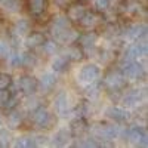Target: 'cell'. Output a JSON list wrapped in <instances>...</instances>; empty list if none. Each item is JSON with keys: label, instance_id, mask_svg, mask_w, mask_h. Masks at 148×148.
Listing matches in <instances>:
<instances>
[{"label": "cell", "instance_id": "obj_21", "mask_svg": "<svg viewBox=\"0 0 148 148\" xmlns=\"http://www.w3.org/2000/svg\"><path fill=\"white\" fill-rule=\"evenodd\" d=\"M28 10L33 16H39L47 8V0H27Z\"/></svg>", "mask_w": 148, "mask_h": 148}, {"label": "cell", "instance_id": "obj_19", "mask_svg": "<svg viewBox=\"0 0 148 148\" xmlns=\"http://www.w3.org/2000/svg\"><path fill=\"white\" fill-rule=\"evenodd\" d=\"M98 42V34L96 33H83V34H79V39L76 43H79L83 49H89V47H93Z\"/></svg>", "mask_w": 148, "mask_h": 148}, {"label": "cell", "instance_id": "obj_34", "mask_svg": "<svg viewBox=\"0 0 148 148\" xmlns=\"http://www.w3.org/2000/svg\"><path fill=\"white\" fill-rule=\"evenodd\" d=\"M12 76L8 73H0V89H9L12 86Z\"/></svg>", "mask_w": 148, "mask_h": 148}, {"label": "cell", "instance_id": "obj_26", "mask_svg": "<svg viewBox=\"0 0 148 148\" xmlns=\"http://www.w3.org/2000/svg\"><path fill=\"white\" fill-rule=\"evenodd\" d=\"M21 65L25 67V68H34L37 65V56L31 52H22Z\"/></svg>", "mask_w": 148, "mask_h": 148}, {"label": "cell", "instance_id": "obj_22", "mask_svg": "<svg viewBox=\"0 0 148 148\" xmlns=\"http://www.w3.org/2000/svg\"><path fill=\"white\" fill-rule=\"evenodd\" d=\"M30 30H31V24H30V21L25 19V18H21V19L15 21L14 28H12L14 34H15V36H19V37L27 36V34L30 33Z\"/></svg>", "mask_w": 148, "mask_h": 148}, {"label": "cell", "instance_id": "obj_17", "mask_svg": "<svg viewBox=\"0 0 148 148\" xmlns=\"http://www.w3.org/2000/svg\"><path fill=\"white\" fill-rule=\"evenodd\" d=\"M86 6L83 3H76V5H71L67 10V16L71 22H79L82 19V16L86 14Z\"/></svg>", "mask_w": 148, "mask_h": 148}, {"label": "cell", "instance_id": "obj_9", "mask_svg": "<svg viewBox=\"0 0 148 148\" xmlns=\"http://www.w3.org/2000/svg\"><path fill=\"white\" fill-rule=\"evenodd\" d=\"M105 116L110 120H114L117 123H125L130 119V111L126 107H120V105H110L105 110Z\"/></svg>", "mask_w": 148, "mask_h": 148}, {"label": "cell", "instance_id": "obj_8", "mask_svg": "<svg viewBox=\"0 0 148 148\" xmlns=\"http://www.w3.org/2000/svg\"><path fill=\"white\" fill-rule=\"evenodd\" d=\"M18 89L22 95H36V92L39 90V80L33 76H21L18 80Z\"/></svg>", "mask_w": 148, "mask_h": 148}, {"label": "cell", "instance_id": "obj_18", "mask_svg": "<svg viewBox=\"0 0 148 148\" xmlns=\"http://www.w3.org/2000/svg\"><path fill=\"white\" fill-rule=\"evenodd\" d=\"M22 114H21V111L14 108V110H9V114H8V127L12 129V130H16L21 127L22 125Z\"/></svg>", "mask_w": 148, "mask_h": 148}, {"label": "cell", "instance_id": "obj_4", "mask_svg": "<svg viewBox=\"0 0 148 148\" xmlns=\"http://www.w3.org/2000/svg\"><path fill=\"white\" fill-rule=\"evenodd\" d=\"M31 120L36 126H39L42 129H47L52 126V116L49 113V110L43 105H39L31 111Z\"/></svg>", "mask_w": 148, "mask_h": 148}, {"label": "cell", "instance_id": "obj_36", "mask_svg": "<svg viewBox=\"0 0 148 148\" xmlns=\"http://www.w3.org/2000/svg\"><path fill=\"white\" fill-rule=\"evenodd\" d=\"M12 51V46L6 40H0V58H8Z\"/></svg>", "mask_w": 148, "mask_h": 148}, {"label": "cell", "instance_id": "obj_31", "mask_svg": "<svg viewBox=\"0 0 148 148\" xmlns=\"http://www.w3.org/2000/svg\"><path fill=\"white\" fill-rule=\"evenodd\" d=\"M39 105H40V101H39V98H36L34 95H27V98L24 99V107H25L28 111H33Z\"/></svg>", "mask_w": 148, "mask_h": 148}, {"label": "cell", "instance_id": "obj_7", "mask_svg": "<svg viewBox=\"0 0 148 148\" xmlns=\"http://www.w3.org/2000/svg\"><path fill=\"white\" fill-rule=\"evenodd\" d=\"M120 34L126 42H130V43L136 42V40L147 36V25L145 24H132V25H129L127 28L123 30Z\"/></svg>", "mask_w": 148, "mask_h": 148}, {"label": "cell", "instance_id": "obj_5", "mask_svg": "<svg viewBox=\"0 0 148 148\" xmlns=\"http://www.w3.org/2000/svg\"><path fill=\"white\" fill-rule=\"evenodd\" d=\"M52 37H53V40L58 43V45H73V43H76L77 39H79V31H76L74 28L71 27H67V28H62V30H58L55 33H51Z\"/></svg>", "mask_w": 148, "mask_h": 148}, {"label": "cell", "instance_id": "obj_11", "mask_svg": "<svg viewBox=\"0 0 148 148\" xmlns=\"http://www.w3.org/2000/svg\"><path fill=\"white\" fill-rule=\"evenodd\" d=\"M102 19H104V16L98 15L96 12H88L86 10V14L82 16V19L77 24H80L82 28L88 30V31H92V30H95L98 25H99Z\"/></svg>", "mask_w": 148, "mask_h": 148}, {"label": "cell", "instance_id": "obj_28", "mask_svg": "<svg viewBox=\"0 0 148 148\" xmlns=\"http://www.w3.org/2000/svg\"><path fill=\"white\" fill-rule=\"evenodd\" d=\"M0 6L8 12H18L19 10V0H0Z\"/></svg>", "mask_w": 148, "mask_h": 148}, {"label": "cell", "instance_id": "obj_15", "mask_svg": "<svg viewBox=\"0 0 148 148\" xmlns=\"http://www.w3.org/2000/svg\"><path fill=\"white\" fill-rule=\"evenodd\" d=\"M37 80H39V88H43L45 90H51L52 88H55V84L58 82L55 71H45Z\"/></svg>", "mask_w": 148, "mask_h": 148}, {"label": "cell", "instance_id": "obj_3", "mask_svg": "<svg viewBox=\"0 0 148 148\" xmlns=\"http://www.w3.org/2000/svg\"><path fill=\"white\" fill-rule=\"evenodd\" d=\"M120 71L127 82H138L145 71L144 65L136 61H127V62H120Z\"/></svg>", "mask_w": 148, "mask_h": 148}, {"label": "cell", "instance_id": "obj_12", "mask_svg": "<svg viewBox=\"0 0 148 148\" xmlns=\"http://www.w3.org/2000/svg\"><path fill=\"white\" fill-rule=\"evenodd\" d=\"M68 129H70V132H71L73 136L79 138V136H82L86 130H88V121H86V119H84L83 116H77L76 119L71 120Z\"/></svg>", "mask_w": 148, "mask_h": 148}, {"label": "cell", "instance_id": "obj_24", "mask_svg": "<svg viewBox=\"0 0 148 148\" xmlns=\"http://www.w3.org/2000/svg\"><path fill=\"white\" fill-rule=\"evenodd\" d=\"M73 138V135H71V132H70V129L68 127H62V129H59L58 132H56V135H55V141H53V144L55 145H59V147H62V145H67L68 142H70V139Z\"/></svg>", "mask_w": 148, "mask_h": 148}, {"label": "cell", "instance_id": "obj_33", "mask_svg": "<svg viewBox=\"0 0 148 148\" xmlns=\"http://www.w3.org/2000/svg\"><path fill=\"white\" fill-rule=\"evenodd\" d=\"M99 95V88H98V82L92 83V84H88L86 86V96L89 99H95V98Z\"/></svg>", "mask_w": 148, "mask_h": 148}, {"label": "cell", "instance_id": "obj_32", "mask_svg": "<svg viewBox=\"0 0 148 148\" xmlns=\"http://www.w3.org/2000/svg\"><path fill=\"white\" fill-rule=\"evenodd\" d=\"M12 142V136H10V132L8 129H2L0 127V147L5 148V147H9Z\"/></svg>", "mask_w": 148, "mask_h": 148}, {"label": "cell", "instance_id": "obj_14", "mask_svg": "<svg viewBox=\"0 0 148 148\" xmlns=\"http://www.w3.org/2000/svg\"><path fill=\"white\" fill-rule=\"evenodd\" d=\"M141 96H142V93H141V90H138V89H133V90H129V92H126L125 95L121 96V104H123V107H129V108H132V107H136V105H139L141 104Z\"/></svg>", "mask_w": 148, "mask_h": 148}, {"label": "cell", "instance_id": "obj_37", "mask_svg": "<svg viewBox=\"0 0 148 148\" xmlns=\"http://www.w3.org/2000/svg\"><path fill=\"white\" fill-rule=\"evenodd\" d=\"M101 59H102L104 64H110L111 61L114 59V52L110 51V49H108V51H104V52L101 53Z\"/></svg>", "mask_w": 148, "mask_h": 148}, {"label": "cell", "instance_id": "obj_27", "mask_svg": "<svg viewBox=\"0 0 148 148\" xmlns=\"http://www.w3.org/2000/svg\"><path fill=\"white\" fill-rule=\"evenodd\" d=\"M40 47H43L45 55H51V56H53V55L58 52L59 45H58L55 40H45V42H43V45H42Z\"/></svg>", "mask_w": 148, "mask_h": 148}, {"label": "cell", "instance_id": "obj_10", "mask_svg": "<svg viewBox=\"0 0 148 148\" xmlns=\"http://www.w3.org/2000/svg\"><path fill=\"white\" fill-rule=\"evenodd\" d=\"M53 105H55V110L58 111V114L61 117H67V114L73 111L71 110V102H70V95L67 92L58 93L56 98H55Z\"/></svg>", "mask_w": 148, "mask_h": 148}, {"label": "cell", "instance_id": "obj_20", "mask_svg": "<svg viewBox=\"0 0 148 148\" xmlns=\"http://www.w3.org/2000/svg\"><path fill=\"white\" fill-rule=\"evenodd\" d=\"M46 40V37H45V34H42V33H30V34H27V37H25V46L28 47V49H37V47H40L42 45H43V42Z\"/></svg>", "mask_w": 148, "mask_h": 148}, {"label": "cell", "instance_id": "obj_30", "mask_svg": "<svg viewBox=\"0 0 148 148\" xmlns=\"http://www.w3.org/2000/svg\"><path fill=\"white\" fill-rule=\"evenodd\" d=\"M18 104H19V95H18L16 92H10L8 101H6L5 105H3V108H6V110H14V108L18 107Z\"/></svg>", "mask_w": 148, "mask_h": 148}, {"label": "cell", "instance_id": "obj_35", "mask_svg": "<svg viewBox=\"0 0 148 148\" xmlns=\"http://www.w3.org/2000/svg\"><path fill=\"white\" fill-rule=\"evenodd\" d=\"M93 6L98 12L104 14V12L111 6V0H93Z\"/></svg>", "mask_w": 148, "mask_h": 148}, {"label": "cell", "instance_id": "obj_39", "mask_svg": "<svg viewBox=\"0 0 148 148\" xmlns=\"http://www.w3.org/2000/svg\"><path fill=\"white\" fill-rule=\"evenodd\" d=\"M2 125H3V121H2V119H0V127H2Z\"/></svg>", "mask_w": 148, "mask_h": 148}, {"label": "cell", "instance_id": "obj_6", "mask_svg": "<svg viewBox=\"0 0 148 148\" xmlns=\"http://www.w3.org/2000/svg\"><path fill=\"white\" fill-rule=\"evenodd\" d=\"M126 141L132 145H142L145 147L147 145V133L142 127L139 126H130V127H126L125 130V136Z\"/></svg>", "mask_w": 148, "mask_h": 148}, {"label": "cell", "instance_id": "obj_2", "mask_svg": "<svg viewBox=\"0 0 148 148\" xmlns=\"http://www.w3.org/2000/svg\"><path fill=\"white\" fill-rule=\"evenodd\" d=\"M102 83L110 92H120L127 86V80L120 70H110L104 76Z\"/></svg>", "mask_w": 148, "mask_h": 148}, {"label": "cell", "instance_id": "obj_13", "mask_svg": "<svg viewBox=\"0 0 148 148\" xmlns=\"http://www.w3.org/2000/svg\"><path fill=\"white\" fill-rule=\"evenodd\" d=\"M64 55L70 59V62H79L84 58V49L77 43V45H68L64 51Z\"/></svg>", "mask_w": 148, "mask_h": 148}, {"label": "cell", "instance_id": "obj_38", "mask_svg": "<svg viewBox=\"0 0 148 148\" xmlns=\"http://www.w3.org/2000/svg\"><path fill=\"white\" fill-rule=\"evenodd\" d=\"M10 92H8V89H0V107H3L5 102L8 101Z\"/></svg>", "mask_w": 148, "mask_h": 148}, {"label": "cell", "instance_id": "obj_16", "mask_svg": "<svg viewBox=\"0 0 148 148\" xmlns=\"http://www.w3.org/2000/svg\"><path fill=\"white\" fill-rule=\"evenodd\" d=\"M70 67V59L64 55V53H61V55H53V58H52V62H51V68H52V71H55V73H62V71H65L67 68Z\"/></svg>", "mask_w": 148, "mask_h": 148}, {"label": "cell", "instance_id": "obj_23", "mask_svg": "<svg viewBox=\"0 0 148 148\" xmlns=\"http://www.w3.org/2000/svg\"><path fill=\"white\" fill-rule=\"evenodd\" d=\"M67 27H71V21L68 19V16L67 15H56L51 24V33H55L58 30H62Z\"/></svg>", "mask_w": 148, "mask_h": 148}, {"label": "cell", "instance_id": "obj_1", "mask_svg": "<svg viewBox=\"0 0 148 148\" xmlns=\"http://www.w3.org/2000/svg\"><path fill=\"white\" fill-rule=\"evenodd\" d=\"M99 79H101V68H99V65H96L93 62L84 64L80 68V71L77 73V82L83 86L99 82Z\"/></svg>", "mask_w": 148, "mask_h": 148}, {"label": "cell", "instance_id": "obj_25", "mask_svg": "<svg viewBox=\"0 0 148 148\" xmlns=\"http://www.w3.org/2000/svg\"><path fill=\"white\" fill-rule=\"evenodd\" d=\"M10 145L15 148H33L36 147V141L34 138H30V136H19L12 141Z\"/></svg>", "mask_w": 148, "mask_h": 148}, {"label": "cell", "instance_id": "obj_29", "mask_svg": "<svg viewBox=\"0 0 148 148\" xmlns=\"http://www.w3.org/2000/svg\"><path fill=\"white\" fill-rule=\"evenodd\" d=\"M141 10H144V8L138 0H129V2L126 3V6H125L126 14H139Z\"/></svg>", "mask_w": 148, "mask_h": 148}]
</instances>
